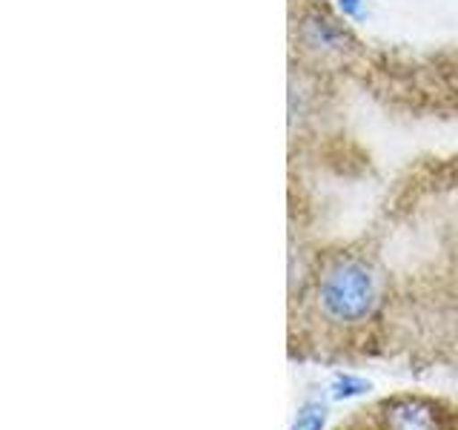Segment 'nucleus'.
Segmentation results:
<instances>
[{
    "label": "nucleus",
    "mask_w": 458,
    "mask_h": 430,
    "mask_svg": "<svg viewBox=\"0 0 458 430\" xmlns=\"http://www.w3.org/2000/svg\"><path fill=\"white\" fill-rule=\"evenodd\" d=\"M355 83L384 109L412 118L458 121V43L427 52L372 47Z\"/></svg>",
    "instance_id": "nucleus-2"
},
{
    "label": "nucleus",
    "mask_w": 458,
    "mask_h": 430,
    "mask_svg": "<svg viewBox=\"0 0 458 430\" xmlns=\"http://www.w3.org/2000/svg\"><path fill=\"white\" fill-rule=\"evenodd\" d=\"M338 83L333 78L315 75V72L290 64L286 75V112H290V150L298 155L315 152L321 141L338 135Z\"/></svg>",
    "instance_id": "nucleus-4"
},
{
    "label": "nucleus",
    "mask_w": 458,
    "mask_h": 430,
    "mask_svg": "<svg viewBox=\"0 0 458 430\" xmlns=\"http://www.w3.org/2000/svg\"><path fill=\"white\" fill-rule=\"evenodd\" d=\"M286 40L290 64L333 81H355L372 55L329 0H286Z\"/></svg>",
    "instance_id": "nucleus-3"
},
{
    "label": "nucleus",
    "mask_w": 458,
    "mask_h": 430,
    "mask_svg": "<svg viewBox=\"0 0 458 430\" xmlns=\"http://www.w3.org/2000/svg\"><path fill=\"white\" fill-rule=\"evenodd\" d=\"M369 382L361 379V376H352V373H335L333 384H329V396L335 401H350V399H358L369 393Z\"/></svg>",
    "instance_id": "nucleus-6"
},
{
    "label": "nucleus",
    "mask_w": 458,
    "mask_h": 430,
    "mask_svg": "<svg viewBox=\"0 0 458 430\" xmlns=\"http://www.w3.org/2000/svg\"><path fill=\"white\" fill-rule=\"evenodd\" d=\"M301 298L312 322L338 333H355L381 319L390 298V272L378 247L367 238L341 244L315 258Z\"/></svg>",
    "instance_id": "nucleus-1"
},
{
    "label": "nucleus",
    "mask_w": 458,
    "mask_h": 430,
    "mask_svg": "<svg viewBox=\"0 0 458 430\" xmlns=\"http://www.w3.org/2000/svg\"><path fill=\"white\" fill-rule=\"evenodd\" d=\"M324 425H327V408L321 401H304L298 408L293 430H324Z\"/></svg>",
    "instance_id": "nucleus-7"
},
{
    "label": "nucleus",
    "mask_w": 458,
    "mask_h": 430,
    "mask_svg": "<svg viewBox=\"0 0 458 430\" xmlns=\"http://www.w3.org/2000/svg\"><path fill=\"white\" fill-rule=\"evenodd\" d=\"M381 430H441V410L421 396H398L384 401Z\"/></svg>",
    "instance_id": "nucleus-5"
}]
</instances>
